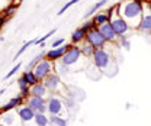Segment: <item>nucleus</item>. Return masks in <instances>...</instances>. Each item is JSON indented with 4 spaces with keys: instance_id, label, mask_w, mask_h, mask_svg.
<instances>
[{
    "instance_id": "obj_1",
    "label": "nucleus",
    "mask_w": 151,
    "mask_h": 126,
    "mask_svg": "<svg viewBox=\"0 0 151 126\" xmlns=\"http://www.w3.org/2000/svg\"><path fill=\"white\" fill-rule=\"evenodd\" d=\"M116 12L119 13L121 18L127 20V23L129 26L137 28L142 18L144 6L141 3H138L137 0H124L119 4H116Z\"/></svg>"
},
{
    "instance_id": "obj_2",
    "label": "nucleus",
    "mask_w": 151,
    "mask_h": 126,
    "mask_svg": "<svg viewBox=\"0 0 151 126\" xmlns=\"http://www.w3.org/2000/svg\"><path fill=\"white\" fill-rule=\"evenodd\" d=\"M92 59H93L94 65H96L99 70H102L103 72H109V74H111L109 68L112 67V64H113L112 55L109 54L105 48H97V49H94Z\"/></svg>"
},
{
    "instance_id": "obj_3",
    "label": "nucleus",
    "mask_w": 151,
    "mask_h": 126,
    "mask_svg": "<svg viewBox=\"0 0 151 126\" xmlns=\"http://www.w3.org/2000/svg\"><path fill=\"white\" fill-rule=\"evenodd\" d=\"M108 13H109V16H111V25H112L113 31L116 32V35H118V38L119 36H124L128 31H129V25L127 23V20L124 18H121L119 16V13L116 12V6H113V7H111V9H108L106 10Z\"/></svg>"
},
{
    "instance_id": "obj_4",
    "label": "nucleus",
    "mask_w": 151,
    "mask_h": 126,
    "mask_svg": "<svg viewBox=\"0 0 151 126\" xmlns=\"http://www.w3.org/2000/svg\"><path fill=\"white\" fill-rule=\"evenodd\" d=\"M83 58H86V57L81 54L80 47H78V45H74V44H70L68 49L65 51L64 57L61 58V62H63L64 65H67L68 68H70V67H78V64H80V61H81Z\"/></svg>"
},
{
    "instance_id": "obj_5",
    "label": "nucleus",
    "mask_w": 151,
    "mask_h": 126,
    "mask_svg": "<svg viewBox=\"0 0 151 126\" xmlns=\"http://www.w3.org/2000/svg\"><path fill=\"white\" fill-rule=\"evenodd\" d=\"M54 67H55V62H52V61L44 58V59H41L37 65L34 67V72H35V75L38 77V80L42 81V80H45L50 74L54 72Z\"/></svg>"
},
{
    "instance_id": "obj_6",
    "label": "nucleus",
    "mask_w": 151,
    "mask_h": 126,
    "mask_svg": "<svg viewBox=\"0 0 151 126\" xmlns=\"http://www.w3.org/2000/svg\"><path fill=\"white\" fill-rule=\"evenodd\" d=\"M86 41L93 47L94 49H97V48H105L106 47V39H105V36L102 35V32L99 31V28H93V29H90L89 32H87V36H86Z\"/></svg>"
},
{
    "instance_id": "obj_7",
    "label": "nucleus",
    "mask_w": 151,
    "mask_h": 126,
    "mask_svg": "<svg viewBox=\"0 0 151 126\" xmlns=\"http://www.w3.org/2000/svg\"><path fill=\"white\" fill-rule=\"evenodd\" d=\"M64 110V100L60 96H51L47 100V112L50 115H61Z\"/></svg>"
},
{
    "instance_id": "obj_8",
    "label": "nucleus",
    "mask_w": 151,
    "mask_h": 126,
    "mask_svg": "<svg viewBox=\"0 0 151 126\" xmlns=\"http://www.w3.org/2000/svg\"><path fill=\"white\" fill-rule=\"evenodd\" d=\"M26 105L32 109L35 113H45L47 112V100H45V97L29 96L26 99Z\"/></svg>"
},
{
    "instance_id": "obj_9",
    "label": "nucleus",
    "mask_w": 151,
    "mask_h": 126,
    "mask_svg": "<svg viewBox=\"0 0 151 126\" xmlns=\"http://www.w3.org/2000/svg\"><path fill=\"white\" fill-rule=\"evenodd\" d=\"M42 81H44L45 87L48 89V91H51V93H58V91L63 89V81H61L60 75H57L55 72L50 74V75H48L45 80H42Z\"/></svg>"
},
{
    "instance_id": "obj_10",
    "label": "nucleus",
    "mask_w": 151,
    "mask_h": 126,
    "mask_svg": "<svg viewBox=\"0 0 151 126\" xmlns=\"http://www.w3.org/2000/svg\"><path fill=\"white\" fill-rule=\"evenodd\" d=\"M68 47H70V44H64V45H61V47H58V48H51L50 51H47L45 58L50 59V61H52V62L61 61V58L64 57L65 51L68 49Z\"/></svg>"
},
{
    "instance_id": "obj_11",
    "label": "nucleus",
    "mask_w": 151,
    "mask_h": 126,
    "mask_svg": "<svg viewBox=\"0 0 151 126\" xmlns=\"http://www.w3.org/2000/svg\"><path fill=\"white\" fill-rule=\"evenodd\" d=\"M18 117L22 123H28V122H32L34 117H35V112L29 107L28 105L26 106H19L18 109Z\"/></svg>"
},
{
    "instance_id": "obj_12",
    "label": "nucleus",
    "mask_w": 151,
    "mask_h": 126,
    "mask_svg": "<svg viewBox=\"0 0 151 126\" xmlns=\"http://www.w3.org/2000/svg\"><path fill=\"white\" fill-rule=\"evenodd\" d=\"M99 31L102 32V35L105 36L106 42H115V41L118 39V35H116V32L113 31L111 22H108V23H105V25L99 26Z\"/></svg>"
},
{
    "instance_id": "obj_13",
    "label": "nucleus",
    "mask_w": 151,
    "mask_h": 126,
    "mask_svg": "<svg viewBox=\"0 0 151 126\" xmlns=\"http://www.w3.org/2000/svg\"><path fill=\"white\" fill-rule=\"evenodd\" d=\"M25 103V99L22 97V96H18V97H13V99H10L4 106H1L0 109V112L1 113H4V112H10V110H15V109H18L19 106H22Z\"/></svg>"
},
{
    "instance_id": "obj_14",
    "label": "nucleus",
    "mask_w": 151,
    "mask_h": 126,
    "mask_svg": "<svg viewBox=\"0 0 151 126\" xmlns=\"http://www.w3.org/2000/svg\"><path fill=\"white\" fill-rule=\"evenodd\" d=\"M86 36H87V31H86L83 26L77 28L76 31H73V34H71V44L80 45L83 41H86Z\"/></svg>"
},
{
    "instance_id": "obj_15",
    "label": "nucleus",
    "mask_w": 151,
    "mask_h": 126,
    "mask_svg": "<svg viewBox=\"0 0 151 126\" xmlns=\"http://www.w3.org/2000/svg\"><path fill=\"white\" fill-rule=\"evenodd\" d=\"M92 20H93L94 26H96V28H99V26H102V25L108 23V22L111 20V16H109V13H108V12H96L93 16H92Z\"/></svg>"
},
{
    "instance_id": "obj_16",
    "label": "nucleus",
    "mask_w": 151,
    "mask_h": 126,
    "mask_svg": "<svg viewBox=\"0 0 151 126\" xmlns=\"http://www.w3.org/2000/svg\"><path fill=\"white\" fill-rule=\"evenodd\" d=\"M48 94V89L45 87L44 81H38L37 84L31 86V96H38V97H45Z\"/></svg>"
},
{
    "instance_id": "obj_17",
    "label": "nucleus",
    "mask_w": 151,
    "mask_h": 126,
    "mask_svg": "<svg viewBox=\"0 0 151 126\" xmlns=\"http://www.w3.org/2000/svg\"><path fill=\"white\" fill-rule=\"evenodd\" d=\"M18 86H19V96H22L25 100L31 96V86L25 81L23 77L18 78Z\"/></svg>"
},
{
    "instance_id": "obj_18",
    "label": "nucleus",
    "mask_w": 151,
    "mask_h": 126,
    "mask_svg": "<svg viewBox=\"0 0 151 126\" xmlns=\"http://www.w3.org/2000/svg\"><path fill=\"white\" fill-rule=\"evenodd\" d=\"M16 119H18V115L13 113L12 110H10V112H4V113L0 115V122L4 126H12L16 122Z\"/></svg>"
},
{
    "instance_id": "obj_19",
    "label": "nucleus",
    "mask_w": 151,
    "mask_h": 126,
    "mask_svg": "<svg viewBox=\"0 0 151 126\" xmlns=\"http://www.w3.org/2000/svg\"><path fill=\"white\" fill-rule=\"evenodd\" d=\"M137 28L144 32H151V13H142V18Z\"/></svg>"
},
{
    "instance_id": "obj_20",
    "label": "nucleus",
    "mask_w": 151,
    "mask_h": 126,
    "mask_svg": "<svg viewBox=\"0 0 151 126\" xmlns=\"http://www.w3.org/2000/svg\"><path fill=\"white\" fill-rule=\"evenodd\" d=\"M80 51H81V54L84 55L86 58H92L93 57V52H94V48L87 42V41H83L80 45Z\"/></svg>"
},
{
    "instance_id": "obj_21",
    "label": "nucleus",
    "mask_w": 151,
    "mask_h": 126,
    "mask_svg": "<svg viewBox=\"0 0 151 126\" xmlns=\"http://www.w3.org/2000/svg\"><path fill=\"white\" fill-rule=\"evenodd\" d=\"M22 77L25 78V81L29 84V86H34V84H37L38 81V77L35 75V72H34V70H26V71L22 74Z\"/></svg>"
},
{
    "instance_id": "obj_22",
    "label": "nucleus",
    "mask_w": 151,
    "mask_h": 126,
    "mask_svg": "<svg viewBox=\"0 0 151 126\" xmlns=\"http://www.w3.org/2000/svg\"><path fill=\"white\" fill-rule=\"evenodd\" d=\"M106 3H108V0H100V1H97V3H94L93 6H92V7L89 9V12H87V13L84 15V19L92 18V16H93V15H94V13H96L97 10H100V9H102V7H103V6H105Z\"/></svg>"
},
{
    "instance_id": "obj_23",
    "label": "nucleus",
    "mask_w": 151,
    "mask_h": 126,
    "mask_svg": "<svg viewBox=\"0 0 151 126\" xmlns=\"http://www.w3.org/2000/svg\"><path fill=\"white\" fill-rule=\"evenodd\" d=\"M18 7H19V3H16V1H12L10 4H7L0 13H3V15H6L7 18H10V16H13L15 15V12L18 10Z\"/></svg>"
},
{
    "instance_id": "obj_24",
    "label": "nucleus",
    "mask_w": 151,
    "mask_h": 126,
    "mask_svg": "<svg viewBox=\"0 0 151 126\" xmlns=\"http://www.w3.org/2000/svg\"><path fill=\"white\" fill-rule=\"evenodd\" d=\"M34 122L37 123V126H48L50 125V117H47L45 113H35Z\"/></svg>"
},
{
    "instance_id": "obj_25",
    "label": "nucleus",
    "mask_w": 151,
    "mask_h": 126,
    "mask_svg": "<svg viewBox=\"0 0 151 126\" xmlns=\"http://www.w3.org/2000/svg\"><path fill=\"white\" fill-rule=\"evenodd\" d=\"M50 123L54 126H67V120L61 117L60 115H51L50 116Z\"/></svg>"
},
{
    "instance_id": "obj_26",
    "label": "nucleus",
    "mask_w": 151,
    "mask_h": 126,
    "mask_svg": "<svg viewBox=\"0 0 151 126\" xmlns=\"http://www.w3.org/2000/svg\"><path fill=\"white\" fill-rule=\"evenodd\" d=\"M45 54H47L45 51H41L38 55H35V57H34V58H32V59L28 62V70H34V67L37 65L38 62H39L41 59H44V58H45Z\"/></svg>"
},
{
    "instance_id": "obj_27",
    "label": "nucleus",
    "mask_w": 151,
    "mask_h": 126,
    "mask_svg": "<svg viewBox=\"0 0 151 126\" xmlns=\"http://www.w3.org/2000/svg\"><path fill=\"white\" fill-rule=\"evenodd\" d=\"M32 45H35V39H34V41H28V42H25V44L20 47V49H19L18 52H16V55H15V58H13V59H18L19 57L23 54V52H25V51H26L29 47H32Z\"/></svg>"
},
{
    "instance_id": "obj_28",
    "label": "nucleus",
    "mask_w": 151,
    "mask_h": 126,
    "mask_svg": "<svg viewBox=\"0 0 151 126\" xmlns=\"http://www.w3.org/2000/svg\"><path fill=\"white\" fill-rule=\"evenodd\" d=\"M57 34V29H52V31H50L47 35H44L42 38H38V39H35V45H41V44H45V41L47 39H50L51 36H54Z\"/></svg>"
},
{
    "instance_id": "obj_29",
    "label": "nucleus",
    "mask_w": 151,
    "mask_h": 126,
    "mask_svg": "<svg viewBox=\"0 0 151 126\" xmlns=\"http://www.w3.org/2000/svg\"><path fill=\"white\" fill-rule=\"evenodd\" d=\"M78 1H80V0H68V1H67V3H65V4H64V6H63V7L60 9V10H58V13H57V15H58V16L64 15V12H67V10H68V9H70V7H71L73 4L78 3Z\"/></svg>"
},
{
    "instance_id": "obj_30",
    "label": "nucleus",
    "mask_w": 151,
    "mask_h": 126,
    "mask_svg": "<svg viewBox=\"0 0 151 126\" xmlns=\"http://www.w3.org/2000/svg\"><path fill=\"white\" fill-rule=\"evenodd\" d=\"M19 68H20V62H18V65H15V67H13L10 71L6 74V78H7V80H9V78H12V77H13V75H15V74L19 71Z\"/></svg>"
},
{
    "instance_id": "obj_31",
    "label": "nucleus",
    "mask_w": 151,
    "mask_h": 126,
    "mask_svg": "<svg viewBox=\"0 0 151 126\" xmlns=\"http://www.w3.org/2000/svg\"><path fill=\"white\" fill-rule=\"evenodd\" d=\"M81 26H83V28H84V29H86L87 32H89L90 29H93V28H96V26H94V23H93V20H92V19H87V20H86V22H84V23H83Z\"/></svg>"
},
{
    "instance_id": "obj_32",
    "label": "nucleus",
    "mask_w": 151,
    "mask_h": 126,
    "mask_svg": "<svg viewBox=\"0 0 151 126\" xmlns=\"http://www.w3.org/2000/svg\"><path fill=\"white\" fill-rule=\"evenodd\" d=\"M65 44V39L64 38H58V39H55L54 42H52V48H58V47H61V45H64Z\"/></svg>"
},
{
    "instance_id": "obj_33",
    "label": "nucleus",
    "mask_w": 151,
    "mask_h": 126,
    "mask_svg": "<svg viewBox=\"0 0 151 126\" xmlns=\"http://www.w3.org/2000/svg\"><path fill=\"white\" fill-rule=\"evenodd\" d=\"M7 20H9V18H7L6 15L0 13V31H1V29H3V26L7 23Z\"/></svg>"
},
{
    "instance_id": "obj_34",
    "label": "nucleus",
    "mask_w": 151,
    "mask_h": 126,
    "mask_svg": "<svg viewBox=\"0 0 151 126\" xmlns=\"http://www.w3.org/2000/svg\"><path fill=\"white\" fill-rule=\"evenodd\" d=\"M12 1H13V0H0V12H1V10H3V9H4L7 4H10Z\"/></svg>"
},
{
    "instance_id": "obj_35",
    "label": "nucleus",
    "mask_w": 151,
    "mask_h": 126,
    "mask_svg": "<svg viewBox=\"0 0 151 126\" xmlns=\"http://www.w3.org/2000/svg\"><path fill=\"white\" fill-rule=\"evenodd\" d=\"M137 1L141 3V4H142V3H148V0H137Z\"/></svg>"
},
{
    "instance_id": "obj_36",
    "label": "nucleus",
    "mask_w": 151,
    "mask_h": 126,
    "mask_svg": "<svg viewBox=\"0 0 151 126\" xmlns=\"http://www.w3.org/2000/svg\"><path fill=\"white\" fill-rule=\"evenodd\" d=\"M148 12H150V13H151V0H150V1H148Z\"/></svg>"
},
{
    "instance_id": "obj_37",
    "label": "nucleus",
    "mask_w": 151,
    "mask_h": 126,
    "mask_svg": "<svg viewBox=\"0 0 151 126\" xmlns=\"http://www.w3.org/2000/svg\"><path fill=\"white\" fill-rule=\"evenodd\" d=\"M3 93H4V90H1V91H0V96H1V94H3Z\"/></svg>"
},
{
    "instance_id": "obj_38",
    "label": "nucleus",
    "mask_w": 151,
    "mask_h": 126,
    "mask_svg": "<svg viewBox=\"0 0 151 126\" xmlns=\"http://www.w3.org/2000/svg\"><path fill=\"white\" fill-rule=\"evenodd\" d=\"M0 115H1V112H0Z\"/></svg>"
},
{
    "instance_id": "obj_39",
    "label": "nucleus",
    "mask_w": 151,
    "mask_h": 126,
    "mask_svg": "<svg viewBox=\"0 0 151 126\" xmlns=\"http://www.w3.org/2000/svg\"><path fill=\"white\" fill-rule=\"evenodd\" d=\"M148 1H150V0H148Z\"/></svg>"
}]
</instances>
